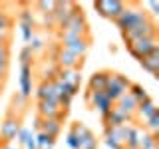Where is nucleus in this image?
Segmentation results:
<instances>
[{
    "mask_svg": "<svg viewBox=\"0 0 159 149\" xmlns=\"http://www.w3.org/2000/svg\"><path fill=\"white\" fill-rule=\"evenodd\" d=\"M84 36H89V24H88V18H86V14H84V10L80 8L78 12L68 20L66 26L62 30H58V40H60V44H62L70 38H84Z\"/></svg>",
    "mask_w": 159,
    "mask_h": 149,
    "instance_id": "f257e3e1",
    "label": "nucleus"
},
{
    "mask_svg": "<svg viewBox=\"0 0 159 149\" xmlns=\"http://www.w3.org/2000/svg\"><path fill=\"white\" fill-rule=\"evenodd\" d=\"M147 18H149V14L141 8V4L139 2H129L125 6V10L119 14V18L113 24L119 28V32H125V30H129L131 26H135V24L143 22V20H147Z\"/></svg>",
    "mask_w": 159,
    "mask_h": 149,
    "instance_id": "f03ea898",
    "label": "nucleus"
},
{
    "mask_svg": "<svg viewBox=\"0 0 159 149\" xmlns=\"http://www.w3.org/2000/svg\"><path fill=\"white\" fill-rule=\"evenodd\" d=\"M121 38H123V42H125V46L131 44V42H135V40H141V38H157V24L149 16L147 20H143V22L131 26L129 30H125V32H121Z\"/></svg>",
    "mask_w": 159,
    "mask_h": 149,
    "instance_id": "7ed1b4c3",
    "label": "nucleus"
},
{
    "mask_svg": "<svg viewBox=\"0 0 159 149\" xmlns=\"http://www.w3.org/2000/svg\"><path fill=\"white\" fill-rule=\"evenodd\" d=\"M129 86H131V79H129L127 76H123V74H119V72H109L107 86H106V92L103 93L116 103L123 93H127Z\"/></svg>",
    "mask_w": 159,
    "mask_h": 149,
    "instance_id": "20e7f679",
    "label": "nucleus"
},
{
    "mask_svg": "<svg viewBox=\"0 0 159 149\" xmlns=\"http://www.w3.org/2000/svg\"><path fill=\"white\" fill-rule=\"evenodd\" d=\"M125 6H127V2H121V0H96L93 2V10L102 18H107L111 22H116L119 18V14L125 10Z\"/></svg>",
    "mask_w": 159,
    "mask_h": 149,
    "instance_id": "39448f33",
    "label": "nucleus"
},
{
    "mask_svg": "<svg viewBox=\"0 0 159 149\" xmlns=\"http://www.w3.org/2000/svg\"><path fill=\"white\" fill-rule=\"evenodd\" d=\"M20 129H22V117L6 113L4 121L0 123V141L2 143H12L18 137Z\"/></svg>",
    "mask_w": 159,
    "mask_h": 149,
    "instance_id": "423d86ee",
    "label": "nucleus"
},
{
    "mask_svg": "<svg viewBox=\"0 0 159 149\" xmlns=\"http://www.w3.org/2000/svg\"><path fill=\"white\" fill-rule=\"evenodd\" d=\"M66 109H62L58 102H46V99H38L36 102V115L42 119H60L64 121L66 117Z\"/></svg>",
    "mask_w": 159,
    "mask_h": 149,
    "instance_id": "0eeeda50",
    "label": "nucleus"
},
{
    "mask_svg": "<svg viewBox=\"0 0 159 149\" xmlns=\"http://www.w3.org/2000/svg\"><path fill=\"white\" fill-rule=\"evenodd\" d=\"M78 10H80V6L76 2H70V0L56 2V10H54V24H56V30H62L68 24V20L72 18Z\"/></svg>",
    "mask_w": 159,
    "mask_h": 149,
    "instance_id": "6e6552de",
    "label": "nucleus"
},
{
    "mask_svg": "<svg viewBox=\"0 0 159 149\" xmlns=\"http://www.w3.org/2000/svg\"><path fill=\"white\" fill-rule=\"evenodd\" d=\"M70 131L80 139V149H98V139L92 129H88L82 121H74L70 125Z\"/></svg>",
    "mask_w": 159,
    "mask_h": 149,
    "instance_id": "1a4fd4ad",
    "label": "nucleus"
},
{
    "mask_svg": "<svg viewBox=\"0 0 159 149\" xmlns=\"http://www.w3.org/2000/svg\"><path fill=\"white\" fill-rule=\"evenodd\" d=\"M52 62L58 66V70H82V66H84V58H78L74 54H70L62 46L58 48V52H56Z\"/></svg>",
    "mask_w": 159,
    "mask_h": 149,
    "instance_id": "9d476101",
    "label": "nucleus"
},
{
    "mask_svg": "<svg viewBox=\"0 0 159 149\" xmlns=\"http://www.w3.org/2000/svg\"><path fill=\"white\" fill-rule=\"evenodd\" d=\"M155 48H159L157 46V38H141V40H135V42L127 44V52L131 54L137 62L141 58H145L147 54H151Z\"/></svg>",
    "mask_w": 159,
    "mask_h": 149,
    "instance_id": "9b49d317",
    "label": "nucleus"
},
{
    "mask_svg": "<svg viewBox=\"0 0 159 149\" xmlns=\"http://www.w3.org/2000/svg\"><path fill=\"white\" fill-rule=\"evenodd\" d=\"M84 97H86V102H88L89 107L102 113V117L106 115V113H109V111H111V107H113V102H111V99H109L103 92H99V93L86 92V93H84Z\"/></svg>",
    "mask_w": 159,
    "mask_h": 149,
    "instance_id": "f8f14e48",
    "label": "nucleus"
},
{
    "mask_svg": "<svg viewBox=\"0 0 159 149\" xmlns=\"http://www.w3.org/2000/svg\"><path fill=\"white\" fill-rule=\"evenodd\" d=\"M34 92V68L32 66H20V78H18V93L22 97L30 99Z\"/></svg>",
    "mask_w": 159,
    "mask_h": 149,
    "instance_id": "ddd939ff",
    "label": "nucleus"
},
{
    "mask_svg": "<svg viewBox=\"0 0 159 149\" xmlns=\"http://www.w3.org/2000/svg\"><path fill=\"white\" fill-rule=\"evenodd\" d=\"M89 44H92V36H84V38H70L66 42H62L60 46L64 50H68L70 54H74V56L84 58L86 52L89 50Z\"/></svg>",
    "mask_w": 159,
    "mask_h": 149,
    "instance_id": "4468645a",
    "label": "nucleus"
},
{
    "mask_svg": "<svg viewBox=\"0 0 159 149\" xmlns=\"http://www.w3.org/2000/svg\"><path fill=\"white\" fill-rule=\"evenodd\" d=\"M107 78H109V70H98V72H93L88 79V92H92V93L106 92Z\"/></svg>",
    "mask_w": 159,
    "mask_h": 149,
    "instance_id": "2eb2a0df",
    "label": "nucleus"
},
{
    "mask_svg": "<svg viewBox=\"0 0 159 149\" xmlns=\"http://www.w3.org/2000/svg\"><path fill=\"white\" fill-rule=\"evenodd\" d=\"M102 119H103V127H111V129L121 127V125H127V123H133V119H131V117L123 115V113H121V111H117L116 107H111V111L106 113V115H103Z\"/></svg>",
    "mask_w": 159,
    "mask_h": 149,
    "instance_id": "dca6fc26",
    "label": "nucleus"
},
{
    "mask_svg": "<svg viewBox=\"0 0 159 149\" xmlns=\"http://www.w3.org/2000/svg\"><path fill=\"white\" fill-rule=\"evenodd\" d=\"M113 107L117 109V111H121L123 115H127V117H131L133 121H135V109H137V102L133 99L129 93H123L121 97L117 99L116 103H113Z\"/></svg>",
    "mask_w": 159,
    "mask_h": 149,
    "instance_id": "f3484780",
    "label": "nucleus"
},
{
    "mask_svg": "<svg viewBox=\"0 0 159 149\" xmlns=\"http://www.w3.org/2000/svg\"><path fill=\"white\" fill-rule=\"evenodd\" d=\"M36 99H46V102H58V89H56V84L52 82H40L38 88H36Z\"/></svg>",
    "mask_w": 159,
    "mask_h": 149,
    "instance_id": "a211bd4d",
    "label": "nucleus"
},
{
    "mask_svg": "<svg viewBox=\"0 0 159 149\" xmlns=\"http://www.w3.org/2000/svg\"><path fill=\"white\" fill-rule=\"evenodd\" d=\"M139 66L145 72H149L153 78H159V48H155L151 54H147L145 58L139 60Z\"/></svg>",
    "mask_w": 159,
    "mask_h": 149,
    "instance_id": "6ab92c4d",
    "label": "nucleus"
},
{
    "mask_svg": "<svg viewBox=\"0 0 159 149\" xmlns=\"http://www.w3.org/2000/svg\"><path fill=\"white\" fill-rule=\"evenodd\" d=\"M56 79L80 89V84H82V70H58Z\"/></svg>",
    "mask_w": 159,
    "mask_h": 149,
    "instance_id": "aec40b11",
    "label": "nucleus"
},
{
    "mask_svg": "<svg viewBox=\"0 0 159 149\" xmlns=\"http://www.w3.org/2000/svg\"><path fill=\"white\" fill-rule=\"evenodd\" d=\"M157 113V106L155 102H153L151 97L145 99V102L137 103V109H135V119H139V121H147L151 115H155Z\"/></svg>",
    "mask_w": 159,
    "mask_h": 149,
    "instance_id": "412c9836",
    "label": "nucleus"
},
{
    "mask_svg": "<svg viewBox=\"0 0 159 149\" xmlns=\"http://www.w3.org/2000/svg\"><path fill=\"white\" fill-rule=\"evenodd\" d=\"M141 131H143L141 127L133 125V123H127V133H125V139H123V149H137Z\"/></svg>",
    "mask_w": 159,
    "mask_h": 149,
    "instance_id": "4be33fe9",
    "label": "nucleus"
},
{
    "mask_svg": "<svg viewBox=\"0 0 159 149\" xmlns=\"http://www.w3.org/2000/svg\"><path fill=\"white\" fill-rule=\"evenodd\" d=\"M42 133H46L48 137L56 139L60 133H62V121L60 119H42Z\"/></svg>",
    "mask_w": 159,
    "mask_h": 149,
    "instance_id": "5701e85b",
    "label": "nucleus"
},
{
    "mask_svg": "<svg viewBox=\"0 0 159 149\" xmlns=\"http://www.w3.org/2000/svg\"><path fill=\"white\" fill-rule=\"evenodd\" d=\"M26 107H28V99L26 97H22L20 93L16 92L12 96V103H10V109H8V113H12V115H18V117H22V113L26 111Z\"/></svg>",
    "mask_w": 159,
    "mask_h": 149,
    "instance_id": "b1692460",
    "label": "nucleus"
},
{
    "mask_svg": "<svg viewBox=\"0 0 159 149\" xmlns=\"http://www.w3.org/2000/svg\"><path fill=\"white\" fill-rule=\"evenodd\" d=\"M159 133H149V131H141L139 135V145L137 149H157V141H159Z\"/></svg>",
    "mask_w": 159,
    "mask_h": 149,
    "instance_id": "393cba45",
    "label": "nucleus"
},
{
    "mask_svg": "<svg viewBox=\"0 0 159 149\" xmlns=\"http://www.w3.org/2000/svg\"><path fill=\"white\" fill-rule=\"evenodd\" d=\"M127 93H129V96H131L133 99H135L137 103H141V102H145V99H149L147 89L143 88V86H139V84H133V82H131V86H129Z\"/></svg>",
    "mask_w": 159,
    "mask_h": 149,
    "instance_id": "a878e982",
    "label": "nucleus"
},
{
    "mask_svg": "<svg viewBox=\"0 0 159 149\" xmlns=\"http://www.w3.org/2000/svg\"><path fill=\"white\" fill-rule=\"evenodd\" d=\"M103 143H106L109 149H123L121 141L113 135V129L111 127H103Z\"/></svg>",
    "mask_w": 159,
    "mask_h": 149,
    "instance_id": "bb28decb",
    "label": "nucleus"
},
{
    "mask_svg": "<svg viewBox=\"0 0 159 149\" xmlns=\"http://www.w3.org/2000/svg\"><path fill=\"white\" fill-rule=\"evenodd\" d=\"M18 24L20 26H30V28H36V18H34V12L30 8L20 10L18 14Z\"/></svg>",
    "mask_w": 159,
    "mask_h": 149,
    "instance_id": "cd10ccee",
    "label": "nucleus"
},
{
    "mask_svg": "<svg viewBox=\"0 0 159 149\" xmlns=\"http://www.w3.org/2000/svg\"><path fill=\"white\" fill-rule=\"evenodd\" d=\"M34 141H36L38 149H54V145H56V139L48 137L46 133H42V131H38L36 135H34Z\"/></svg>",
    "mask_w": 159,
    "mask_h": 149,
    "instance_id": "c85d7f7f",
    "label": "nucleus"
},
{
    "mask_svg": "<svg viewBox=\"0 0 159 149\" xmlns=\"http://www.w3.org/2000/svg\"><path fill=\"white\" fill-rule=\"evenodd\" d=\"M143 131H149V133H159V111L155 115H151L147 121H143Z\"/></svg>",
    "mask_w": 159,
    "mask_h": 149,
    "instance_id": "c756f323",
    "label": "nucleus"
},
{
    "mask_svg": "<svg viewBox=\"0 0 159 149\" xmlns=\"http://www.w3.org/2000/svg\"><path fill=\"white\" fill-rule=\"evenodd\" d=\"M34 56H36V54H34L28 46H24L22 50H20V66H32Z\"/></svg>",
    "mask_w": 159,
    "mask_h": 149,
    "instance_id": "7c9ffc66",
    "label": "nucleus"
},
{
    "mask_svg": "<svg viewBox=\"0 0 159 149\" xmlns=\"http://www.w3.org/2000/svg\"><path fill=\"white\" fill-rule=\"evenodd\" d=\"M40 14H54V10H56V2H50V0H40V2L34 4Z\"/></svg>",
    "mask_w": 159,
    "mask_h": 149,
    "instance_id": "2f4dec72",
    "label": "nucleus"
},
{
    "mask_svg": "<svg viewBox=\"0 0 159 149\" xmlns=\"http://www.w3.org/2000/svg\"><path fill=\"white\" fill-rule=\"evenodd\" d=\"M28 48H30V50H32V52H34V54H36V52H42V50H46V42H44V40H42V38H40V36H34L32 40H30V44H28Z\"/></svg>",
    "mask_w": 159,
    "mask_h": 149,
    "instance_id": "473e14b6",
    "label": "nucleus"
},
{
    "mask_svg": "<svg viewBox=\"0 0 159 149\" xmlns=\"http://www.w3.org/2000/svg\"><path fill=\"white\" fill-rule=\"evenodd\" d=\"M12 16H8V12H4V8L0 6V28L2 30H12Z\"/></svg>",
    "mask_w": 159,
    "mask_h": 149,
    "instance_id": "72a5a7b5",
    "label": "nucleus"
},
{
    "mask_svg": "<svg viewBox=\"0 0 159 149\" xmlns=\"http://www.w3.org/2000/svg\"><path fill=\"white\" fill-rule=\"evenodd\" d=\"M20 34H22V40L26 42V46L30 44V40L36 36V28H30V26H20Z\"/></svg>",
    "mask_w": 159,
    "mask_h": 149,
    "instance_id": "f704fd0d",
    "label": "nucleus"
},
{
    "mask_svg": "<svg viewBox=\"0 0 159 149\" xmlns=\"http://www.w3.org/2000/svg\"><path fill=\"white\" fill-rule=\"evenodd\" d=\"M30 137H34V133L30 131L28 127H22V129H20V133H18V137H16V141H18V143H20L22 147H24V143H26Z\"/></svg>",
    "mask_w": 159,
    "mask_h": 149,
    "instance_id": "c9c22d12",
    "label": "nucleus"
},
{
    "mask_svg": "<svg viewBox=\"0 0 159 149\" xmlns=\"http://www.w3.org/2000/svg\"><path fill=\"white\" fill-rule=\"evenodd\" d=\"M0 64H10V44H0Z\"/></svg>",
    "mask_w": 159,
    "mask_h": 149,
    "instance_id": "e433bc0d",
    "label": "nucleus"
},
{
    "mask_svg": "<svg viewBox=\"0 0 159 149\" xmlns=\"http://www.w3.org/2000/svg\"><path fill=\"white\" fill-rule=\"evenodd\" d=\"M66 145L68 149H80V139L72 131H68V135H66Z\"/></svg>",
    "mask_w": 159,
    "mask_h": 149,
    "instance_id": "4c0bfd02",
    "label": "nucleus"
},
{
    "mask_svg": "<svg viewBox=\"0 0 159 149\" xmlns=\"http://www.w3.org/2000/svg\"><path fill=\"white\" fill-rule=\"evenodd\" d=\"M42 24H44V28H48V30L56 28V24H54V14H42Z\"/></svg>",
    "mask_w": 159,
    "mask_h": 149,
    "instance_id": "58836bf2",
    "label": "nucleus"
},
{
    "mask_svg": "<svg viewBox=\"0 0 159 149\" xmlns=\"http://www.w3.org/2000/svg\"><path fill=\"white\" fill-rule=\"evenodd\" d=\"M10 38H12V30L0 28V44H10Z\"/></svg>",
    "mask_w": 159,
    "mask_h": 149,
    "instance_id": "ea45409f",
    "label": "nucleus"
},
{
    "mask_svg": "<svg viewBox=\"0 0 159 149\" xmlns=\"http://www.w3.org/2000/svg\"><path fill=\"white\" fill-rule=\"evenodd\" d=\"M8 68L10 64H0V86L6 82V76H8Z\"/></svg>",
    "mask_w": 159,
    "mask_h": 149,
    "instance_id": "a19ab883",
    "label": "nucleus"
},
{
    "mask_svg": "<svg viewBox=\"0 0 159 149\" xmlns=\"http://www.w3.org/2000/svg\"><path fill=\"white\" fill-rule=\"evenodd\" d=\"M147 8L151 10V14H159V2H155V0H153V2H147Z\"/></svg>",
    "mask_w": 159,
    "mask_h": 149,
    "instance_id": "79ce46f5",
    "label": "nucleus"
},
{
    "mask_svg": "<svg viewBox=\"0 0 159 149\" xmlns=\"http://www.w3.org/2000/svg\"><path fill=\"white\" fill-rule=\"evenodd\" d=\"M24 149H38L36 147V141H34V137H30L26 143H24Z\"/></svg>",
    "mask_w": 159,
    "mask_h": 149,
    "instance_id": "37998d69",
    "label": "nucleus"
},
{
    "mask_svg": "<svg viewBox=\"0 0 159 149\" xmlns=\"http://www.w3.org/2000/svg\"><path fill=\"white\" fill-rule=\"evenodd\" d=\"M34 129H36V133L42 129V117H38L36 115V119H34Z\"/></svg>",
    "mask_w": 159,
    "mask_h": 149,
    "instance_id": "c03bdc74",
    "label": "nucleus"
},
{
    "mask_svg": "<svg viewBox=\"0 0 159 149\" xmlns=\"http://www.w3.org/2000/svg\"><path fill=\"white\" fill-rule=\"evenodd\" d=\"M2 149H20V147L12 145V143H4V145H2Z\"/></svg>",
    "mask_w": 159,
    "mask_h": 149,
    "instance_id": "a18cd8bd",
    "label": "nucleus"
},
{
    "mask_svg": "<svg viewBox=\"0 0 159 149\" xmlns=\"http://www.w3.org/2000/svg\"><path fill=\"white\" fill-rule=\"evenodd\" d=\"M0 96H2V86H0Z\"/></svg>",
    "mask_w": 159,
    "mask_h": 149,
    "instance_id": "49530a36",
    "label": "nucleus"
},
{
    "mask_svg": "<svg viewBox=\"0 0 159 149\" xmlns=\"http://www.w3.org/2000/svg\"><path fill=\"white\" fill-rule=\"evenodd\" d=\"M2 145H4V143H2V141H0V149H2Z\"/></svg>",
    "mask_w": 159,
    "mask_h": 149,
    "instance_id": "de8ad7c7",
    "label": "nucleus"
}]
</instances>
